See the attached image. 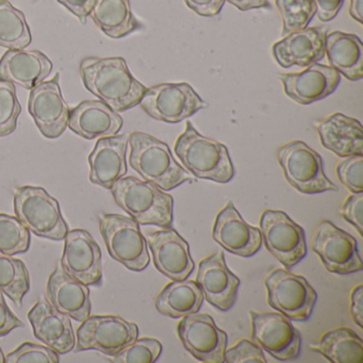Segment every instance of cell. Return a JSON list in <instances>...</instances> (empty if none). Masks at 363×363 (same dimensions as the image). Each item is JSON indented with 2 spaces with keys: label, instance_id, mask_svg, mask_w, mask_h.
<instances>
[{
  "label": "cell",
  "instance_id": "6da1fadb",
  "mask_svg": "<svg viewBox=\"0 0 363 363\" xmlns=\"http://www.w3.org/2000/svg\"><path fill=\"white\" fill-rule=\"evenodd\" d=\"M79 71L86 90L118 113L139 105L147 90L133 77L121 57H88L80 62Z\"/></svg>",
  "mask_w": 363,
  "mask_h": 363
},
{
  "label": "cell",
  "instance_id": "7a4b0ae2",
  "mask_svg": "<svg viewBox=\"0 0 363 363\" xmlns=\"http://www.w3.org/2000/svg\"><path fill=\"white\" fill-rule=\"evenodd\" d=\"M175 152L184 169L199 179L227 184L235 176L228 148L201 135L191 122L178 137Z\"/></svg>",
  "mask_w": 363,
  "mask_h": 363
},
{
  "label": "cell",
  "instance_id": "3957f363",
  "mask_svg": "<svg viewBox=\"0 0 363 363\" xmlns=\"http://www.w3.org/2000/svg\"><path fill=\"white\" fill-rule=\"evenodd\" d=\"M128 144L129 164L145 182L162 191H171L190 182V174L176 162L164 142L147 133H133L128 137Z\"/></svg>",
  "mask_w": 363,
  "mask_h": 363
},
{
  "label": "cell",
  "instance_id": "277c9868",
  "mask_svg": "<svg viewBox=\"0 0 363 363\" xmlns=\"http://www.w3.org/2000/svg\"><path fill=\"white\" fill-rule=\"evenodd\" d=\"M111 193L118 207L140 225L172 227L173 197L152 182L133 176L122 177L112 186Z\"/></svg>",
  "mask_w": 363,
  "mask_h": 363
},
{
  "label": "cell",
  "instance_id": "5b68a950",
  "mask_svg": "<svg viewBox=\"0 0 363 363\" xmlns=\"http://www.w3.org/2000/svg\"><path fill=\"white\" fill-rule=\"evenodd\" d=\"M16 218L29 231L44 239L65 240L69 227L58 201L41 186H21L14 194Z\"/></svg>",
  "mask_w": 363,
  "mask_h": 363
},
{
  "label": "cell",
  "instance_id": "8992f818",
  "mask_svg": "<svg viewBox=\"0 0 363 363\" xmlns=\"http://www.w3.org/2000/svg\"><path fill=\"white\" fill-rule=\"evenodd\" d=\"M99 220L110 256L130 271H144L150 258L139 223L130 216L113 213L99 214Z\"/></svg>",
  "mask_w": 363,
  "mask_h": 363
},
{
  "label": "cell",
  "instance_id": "52a82bcc",
  "mask_svg": "<svg viewBox=\"0 0 363 363\" xmlns=\"http://www.w3.org/2000/svg\"><path fill=\"white\" fill-rule=\"evenodd\" d=\"M278 162L286 182L303 194L337 192L339 188L325 175L323 159L303 141H292L277 150Z\"/></svg>",
  "mask_w": 363,
  "mask_h": 363
},
{
  "label": "cell",
  "instance_id": "ba28073f",
  "mask_svg": "<svg viewBox=\"0 0 363 363\" xmlns=\"http://www.w3.org/2000/svg\"><path fill=\"white\" fill-rule=\"evenodd\" d=\"M269 305L289 320L303 322L312 315L318 294L303 276L276 269L265 278Z\"/></svg>",
  "mask_w": 363,
  "mask_h": 363
},
{
  "label": "cell",
  "instance_id": "9c48e42d",
  "mask_svg": "<svg viewBox=\"0 0 363 363\" xmlns=\"http://www.w3.org/2000/svg\"><path fill=\"white\" fill-rule=\"evenodd\" d=\"M139 105L150 118L169 124L182 122L207 108V103L186 82L152 86Z\"/></svg>",
  "mask_w": 363,
  "mask_h": 363
},
{
  "label": "cell",
  "instance_id": "30bf717a",
  "mask_svg": "<svg viewBox=\"0 0 363 363\" xmlns=\"http://www.w3.org/2000/svg\"><path fill=\"white\" fill-rule=\"evenodd\" d=\"M80 325L76 352L97 350L114 357L139 337V327L118 315H90Z\"/></svg>",
  "mask_w": 363,
  "mask_h": 363
},
{
  "label": "cell",
  "instance_id": "8fae6325",
  "mask_svg": "<svg viewBox=\"0 0 363 363\" xmlns=\"http://www.w3.org/2000/svg\"><path fill=\"white\" fill-rule=\"evenodd\" d=\"M260 233L269 252L291 269L307 256L305 230L279 210H267L261 214Z\"/></svg>",
  "mask_w": 363,
  "mask_h": 363
},
{
  "label": "cell",
  "instance_id": "7c38bea8",
  "mask_svg": "<svg viewBox=\"0 0 363 363\" xmlns=\"http://www.w3.org/2000/svg\"><path fill=\"white\" fill-rule=\"evenodd\" d=\"M312 250L330 273L350 275L363 269L357 240L330 220H322L318 224Z\"/></svg>",
  "mask_w": 363,
  "mask_h": 363
},
{
  "label": "cell",
  "instance_id": "4fadbf2b",
  "mask_svg": "<svg viewBox=\"0 0 363 363\" xmlns=\"http://www.w3.org/2000/svg\"><path fill=\"white\" fill-rule=\"evenodd\" d=\"M252 337L262 350L280 361L298 358L301 337L286 316L280 312H250Z\"/></svg>",
  "mask_w": 363,
  "mask_h": 363
},
{
  "label": "cell",
  "instance_id": "5bb4252c",
  "mask_svg": "<svg viewBox=\"0 0 363 363\" xmlns=\"http://www.w3.org/2000/svg\"><path fill=\"white\" fill-rule=\"evenodd\" d=\"M178 337L182 345L197 360L205 363L224 362L228 337L206 313L184 316L178 323Z\"/></svg>",
  "mask_w": 363,
  "mask_h": 363
},
{
  "label": "cell",
  "instance_id": "9a60e30c",
  "mask_svg": "<svg viewBox=\"0 0 363 363\" xmlns=\"http://www.w3.org/2000/svg\"><path fill=\"white\" fill-rule=\"evenodd\" d=\"M60 74L30 90L28 111L40 133L48 139H58L67 128L69 108L61 91Z\"/></svg>",
  "mask_w": 363,
  "mask_h": 363
},
{
  "label": "cell",
  "instance_id": "2e32d148",
  "mask_svg": "<svg viewBox=\"0 0 363 363\" xmlns=\"http://www.w3.org/2000/svg\"><path fill=\"white\" fill-rule=\"evenodd\" d=\"M61 265L72 277L86 286H95L103 279V261L99 243L89 231L74 229L65 238Z\"/></svg>",
  "mask_w": 363,
  "mask_h": 363
},
{
  "label": "cell",
  "instance_id": "e0dca14e",
  "mask_svg": "<svg viewBox=\"0 0 363 363\" xmlns=\"http://www.w3.org/2000/svg\"><path fill=\"white\" fill-rule=\"evenodd\" d=\"M154 259V264L163 275L172 280L186 279L194 269L188 242L172 228L152 231L146 235Z\"/></svg>",
  "mask_w": 363,
  "mask_h": 363
},
{
  "label": "cell",
  "instance_id": "ac0fdd59",
  "mask_svg": "<svg viewBox=\"0 0 363 363\" xmlns=\"http://www.w3.org/2000/svg\"><path fill=\"white\" fill-rule=\"evenodd\" d=\"M196 284L203 298L220 311H227L235 305L240 279L228 269L222 250L199 262Z\"/></svg>",
  "mask_w": 363,
  "mask_h": 363
},
{
  "label": "cell",
  "instance_id": "d6986e66",
  "mask_svg": "<svg viewBox=\"0 0 363 363\" xmlns=\"http://www.w3.org/2000/svg\"><path fill=\"white\" fill-rule=\"evenodd\" d=\"M212 237L227 252L244 258L255 256L262 245L260 229L247 224L233 201L216 216Z\"/></svg>",
  "mask_w": 363,
  "mask_h": 363
},
{
  "label": "cell",
  "instance_id": "ffe728a7",
  "mask_svg": "<svg viewBox=\"0 0 363 363\" xmlns=\"http://www.w3.org/2000/svg\"><path fill=\"white\" fill-rule=\"evenodd\" d=\"M284 93L299 105H310L335 92L341 75L333 67L315 62L301 73L279 74Z\"/></svg>",
  "mask_w": 363,
  "mask_h": 363
},
{
  "label": "cell",
  "instance_id": "44dd1931",
  "mask_svg": "<svg viewBox=\"0 0 363 363\" xmlns=\"http://www.w3.org/2000/svg\"><path fill=\"white\" fill-rule=\"evenodd\" d=\"M28 318L35 337L59 354H67L75 348L71 318L57 310L48 299H40L29 311Z\"/></svg>",
  "mask_w": 363,
  "mask_h": 363
},
{
  "label": "cell",
  "instance_id": "7402d4cb",
  "mask_svg": "<svg viewBox=\"0 0 363 363\" xmlns=\"http://www.w3.org/2000/svg\"><path fill=\"white\" fill-rule=\"evenodd\" d=\"M326 31L320 27H306L284 35L274 44L272 52L276 62L284 69L298 65L309 67L325 56Z\"/></svg>",
  "mask_w": 363,
  "mask_h": 363
},
{
  "label": "cell",
  "instance_id": "603a6c76",
  "mask_svg": "<svg viewBox=\"0 0 363 363\" xmlns=\"http://www.w3.org/2000/svg\"><path fill=\"white\" fill-rule=\"evenodd\" d=\"M128 135L101 138L89 156L90 182L111 190L112 186L127 173Z\"/></svg>",
  "mask_w": 363,
  "mask_h": 363
},
{
  "label": "cell",
  "instance_id": "cb8c5ba5",
  "mask_svg": "<svg viewBox=\"0 0 363 363\" xmlns=\"http://www.w3.org/2000/svg\"><path fill=\"white\" fill-rule=\"evenodd\" d=\"M54 65L40 50H8L0 59V80L33 90L45 82Z\"/></svg>",
  "mask_w": 363,
  "mask_h": 363
},
{
  "label": "cell",
  "instance_id": "d4e9b609",
  "mask_svg": "<svg viewBox=\"0 0 363 363\" xmlns=\"http://www.w3.org/2000/svg\"><path fill=\"white\" fill-rule=\"evenodd\" d=\"M124 120L118 112L101 101H84L69 110L67 127L86 140L114 137L122 129Z\"/></svg>",
  "mask_w": 363,
  "mask_h": 363
},
{
  "label": "cell",
  "instance_id": "484cf974",
  "mask_svg": "<svg viewBox=\"0 0 363 363\" xmlns=\"http://www.w3.org/2000/svg\"><path fill=\"white\" fill-rule=\"evenodd\" d=\"M48 299L57 310L77 322H84L91 314L89 286L69 276L61 263L48 278Z\"/></svg>",
  "mask_w": 363,
  "mask_h": 363
},
{
  "label": "cell",
  "instance_id": "4316f807",
  "mask_svg": "<svg viewBox=\"0 0 363 363\" xmlns=\"http://www.w3.org/2000/svg\"><path fill=\"white\" fill-rule=\"evenodd\" d=\"M322 145L341 158L363 155V128L356 118L333 113L318 124Z\"/></svg>",
  "mask_w": 363,
  "mask_h": 363
},
{
  "label": "cell",
  "instance_id": "83f0119b",
  "mask_svg": "<svg viewBox=\"0 0 363 363\" xmlns=\"http://www.w3.org/2000/svg\"><path fill=\"white\" fill-rule=\"evenodd\" d=\"M330 67L350 82L363 78V44L357 35L333 31L325 37Z\"/></svg>",
  "mask_w": 363,
  "mask_h": 363
},
{
  "label": "cell",
  "instance_id": "f1b7e54d",
  "mask_svg": "<svg viewBox=\"0 0 363 363\" xmlns=\"http://www.w3.org/2000/svg\"><path fill=\"white\" fill-rule=\"evenodd\" d=\"M90 16L111 39H122L142 28L131 11L130 0H96Z\"/></svg>",
  "mask_w": 363,
  "mask_h": 363
},
{
  "label": "cell",
  "instance_id": "f546056e",
  "mask_svg": "<svg viewBox=\"0 0 363 363\" xmlns=\"http://www.w3.org/2000/svg\"><path fill=\"white\" fill-rule=\"evenodd\" d=\"M203 303V295L196 281L173 280L157 296L155 305L162 315L179 318L196 313Z\"/></svg>",
  "mask_w": 363,
  "mask_h": 363
},
{
  "label": "cell",
  "instance_id": "4dcf8cb0",
  "mask_svg": "<svg viewBox=\"0 0 363 363\" xmlns=\"http://www.w3.org/2000/svg\"><path fill=\"white\" fill-rule=\"evenodd\" d=\"M311 348L333 363L363 362L362 339L346 327L327 331Z\"/></svg>",
  "mask_w": 363,
  "mask_h": 363
},
{
  "label": "cell",
  "instance_id": "1f68e13d",
  "mask_svg": "<svg viewBox=\"0 0 363 363\" xmlns=\"http://www.w3.org/2000/svg\"><path fill=\"white\" fill-rule=\"evenodd\" d=\"M31 40L25 14L8 0H0V48L25 50Z\"/></svg>",
  "mask_w": 363,
  "mask_h": 363
},
{
  "label": "cell",
  "instance_id": "d6a6232c",
  "mask_svg": "<svg viewBox=\"0 0 363 363\" xmlns=\"http://www.w3.org/2000/svg\"><path fill=\"white\" fill-rule=\"evenodd\" d=\"M29 290L30 276L25 263L0 252V291L21 308Z\"/></svg>",
  "mask_w": 363,
  "mask_h": 363
},
{
  "label": "cell",
  "instance_id": "836d02e7",
  "mask_svg": "<svg viewBox=\"0 0 363 363\" xmlns=\"http://www.w3.org/2000/svg\"><path fill=\"white\" fill-rule=\"evenodd\" d=\"M282 20V37L306 28L316 13L314 0H275Z\"/></svg>",
  "mask_w": 363,
  "mask_h": 363
},
{
  "label": "cell",
  "instance_id": "e575fe53",
  "mask_svg": "<svg viewBox=\"0 0 363 363\" xmlns=\"http://www.w3.org/2000/svg\"><path fill=\"white\" fill-rule=\"evenodd\" d=\"M30 231L16 216L0 213V252L16 256L28 252Z\"/></svg>",
  "mask_w": 363,
  "mask_h": 363
},
{
  "label": "cell",
  "instance_id": "d590c367",
  "mask_svg": "<svg viewBox=\"0 0 363 363\" xmlns=\"http://www.w3.org/2000/svg\"><path fill=\"white\" fill-rule=\"evenodd\" d=\"M22 112L16 84L0 80V138L14 133Z\"/></svg>",
  "mask_w": 363,
  "mask_h": 363
},
{
  "label": "cell",
  "instance_id": "8d00e7d4",
  "mask_svg": "<svg viewBox=\"0 0 363 363\" xmlns=\"http://www.w3.org/2000/svg\"><path fill=\"white\" fill-rule=\"evenodd\" d=\"M162 344L152 337L137 339L113 357V363H154L162 352Z\"/></svg>",
  "mask_w": 363,
  "mask_h": 363
},
{
  "label": "cell",
  "instance_id": "74e56055",
  "mask_svg": "<svg viewBox=\"0 0 363 363\" xmlns=\"http://www.w3.org/2000/svg\"><path fill=\"white\" fill-rule=\"evenodd\" d=\"M60 354L48 346L39 344H22L14 352H10L6 357L7 363H59Z\"/></svg>",
  "mask_w": 363,
  "mask_h": 363
},
{
  "label": "cell",
  "instance_id": "f35d334b",
  "mask_svg": "<svg viewBox=\"0 0 363 363\" xmlns=\"http://www.w3.org/2000/svg\"><path fill=\"white\" fill-rule=\"evenodd\" d=\"M340 182L352 193H363V156H348L337 165Z\"/></svg>",
  "mask_w": 363,
  "mask_h": 363
},
{
  "label": "cell",
  "instance_id": "ab89813d",
  "mask_svg": "<svg viewBox=\"0 0 363 363\" xmlns=\"http://www.w3.org/2000/svg\"><path fill=\"white\" fill-rule=\"evenodd\" d=\"M224 362L267 363V360L260 346L248 340H241L233 347L225 350Z\"/></svg>",
  "mask_w": 363,
  "mask_h": 363
},
{
  "label": "cell",
  "instance_id": "60d3db41",
  "mask_svg": "<svg viewBox=\"0 0 363 363\" xmlns=\"http://www.w3.org/2000/svg\"><path fill=\"white\" fill-rule=\"evenodd\" d=\"M340 212L344 220L350 223L359 235H362L363 193H352L345 199Z\"/></svg>",
  "mask_w": 363,
  "mask_h": 363
},
{
  "label": "cell",
  "instance_id": "b9f144b4",
  "mask_svg": "<svg viewBox=\"0 0 363 363\" xmlns=\"http://www.w3.org/2000/svg\"><path fill=\"white\" fill-rule=\"evenodd\" d=\"M21 327H24V323L8 307L4 293L0 291V337Z\"/></svg>",
  "mask_w": 363,
  "mask_h": 363
},
{
  "label": "cell",
  "instance_id": "7bdbcfd3",
  "mask_svg": "<svg viewBox=\"0 0 363 363\" xmlns=\"http://www.w3.org/2000/svg\"><path fill=\"white\" fill-rule=\"evenodd\" d=\"M189 8L201 16H216L220 13L225 0H184Z\"/></svg>",
  "mask_w": 363,
  "mask_h": 363
},
{
  "label": "cell",
  "instance_id": "ee69618b",
  "mask_svg": "<svg viewBox=\"0 0 363 363\" xmlns=\"http://www.w3.org/2000/svg\"><path fill=\"white\" fill-rule=\"evenodd\" d=\"M58 3L65 6L69 12L77 16L82 24H86V18L90 16L96 0H58Z\"/></svg>",
  "mask_w": 363,
  "mask_h": 363
},
{
  "label": "cell",
  "instance_id": "f6af8a7d",
  "mask_svg": "<svg viewBox=\"0 0 363 363\" xmlns=\"http://www.w3.org/2000/svg\"><path fill=\"white\" fill-rule=\"evenodd\" d=\"M344 0H314L316 16L322 22L333 20L343 6Z\"/></svg>",
  "mask_w": 363,
  "mask_h": 363
},
{
  "label": "cell",
  "instance_id": "bcb514c9",
  "mask_svg": "<svg viewBox=\"0 0 363 363\" xmlns=\"http://www.w3.org/2000/svg\"><path fill=\"white\" fill-rule=\"evenodd\" d=\"M363 286L358 284L350 293V314L360 328L363 327Z\"/></svg>",
  "mask_w": 363,
  "mask_h": 363
},
{
  "label": "cell",
  "instance_id": "7dc6e473",
  "mask_svg": "<svg viewBox=\"0 0 363 363\" xmlns=\"http://www.w3.org/2000/svg\"><path fill=\"white\" fill-rule=\"evenodd\" d=\"M227 3L235 6L240 11H250L252 9L271 7L269 0H227Z\"/></svg>",
  "mask_w": 363,
  "mask_h": 363
},
{
  "label": "cell",
  "instance_id": "c3c4849f",
  "mask_svg": "<svg viewBox=\"0 0 363 363\" xmlns=\"http://www.w3.org/2000/svg\"><path fill=\"white\" fill-rule=\"evenodd\" d=\"M350 16L359 24H363V0H350Z\"/></svg>",
  "mask_w": 363,
  "mask_h": 363
},
{
  "label": "cell",
  "instance_id": "681fc988",
  "mask_svg": "<svg viewBox=\"0 0 363 363\" xmlns=\"http://www.w3.org/2000/svg\"><path fill=\"white\" fill-rule=\"evenodd\" d=\"M5 354H4L3 350H1V347H0V363L5 362Z\"/></svg>",
  "mask_w": 363,
  "mask_h": 363
}]
</instances>
